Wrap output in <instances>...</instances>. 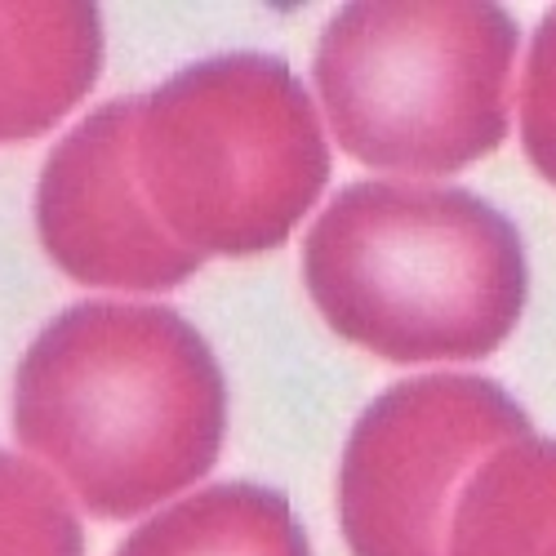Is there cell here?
I'll return each instance as SVG.
<instances>
[{
	"label": "cell",
	"instance_id": "52a82bcc",
	"mask_svg": "<svg viewBox=\"0 0 556 556\" xmlns=\"http://www.w3.org/2000/svg\"><path fill=\"white\" fill-rule=\"evenodd\" d=\"M103 72V18L85 0L0 5V143L54 129Z\"/></svg>",
	"mask_w": 556,
	"mask_h": 556
},
{
	"label": "cell",
	"instance_id": "30bf717a",
	"mask_svg": "<svg viewBox=\"0 0 556 556\" xmlns=\"http://www.w3.org/2000/svg\"><path fill=\"white\" fill-rule=\"evenodd\" d=\"M0 556H85L80 517L40 463L0 450Z\"/></svg>",
	"mask_w": 556,
	"mask_h": 556
},
{
	"label": "cell",
	"instance_id": "8992f818",
	"mask_svg": "<svg viewBox=\"0 0 556 556\" xmlns=\"http://www.w3.org/2000/svg\"><path fill=\"white\" fill-rule=\"evenodd\" d=\"M138 99L89 112L50 152L36 182L40 245L89 290L165 294L205 263L182 250L138 182Z\"/></svg>",
	"mask_w": 556,
	"mask_h": 556
},
{
	"label": "cell",
	"instance_id": "7a4b0ae2",
	"mask_svg": "<svg viewBox=\"0 0 556 556\" xmlns=\"http://www.w3.org/2000/svg\"><path fill=\"white\" fill-rule=\"evenodd\" d=\"M303 286L326 326L392 365L481 361L526 312L521 231L437 182H352L303 241Z\"/></svg>",
	"mask_w": 556,
	"mask_h": 556
},
{
	"label": "cell",
	"instance_id": "ba28073f",
	"mask_svg": "<svg viewBox=\"0 0 556 556\" xmlns=\"http://www.w3.org/2000/svg\"><path fill=\"white\" fill-rule=\"evenodd\" d=\"M445 556H556V441L521 437L463 485Z\"/></svg>",
	"mask_w": 556,
	"mask_h": 556
},
{
	"label": "cell",
	"instance_id": "5b68a950",
	"mask_svg": "<svg viewBox=\"0 0 556 556\" xmlns=\"http://www.w3.org/2000/svg\"><path fill=\"white\" fill-rule=\"evenodd\" d=\"M530 437L526 409L477 375L388 388L356 419L339 463V526L352 556H445L463 485Z\"/></svg>",
	"mask_w": 556,
	"mask_h": 556
},
{
	"label": "cell",
	"instance_id": "6da1fadb",
	"mask_svg": "<svg viewBox=\"0 0 556 556\" xmlns=\"http://www.w3.org/2000/svg\"><path fill=\"white\" fill-rule=\"evenodd\" d=\"M223 432V369L169 307L76 303L18 361L14 437L103 521L152 513L197 485Z\"/></svg>",
	"mask_w": 556,
	"mask_h": 556
},
{
	"label": "cell",
	"instance_id": "277c9868",
	"mask_svg": "<svg viewBox=\"0 0 556 556\" xmlns=\"http://www.w3.org/2000/svg\"><path fill=\"white\" fill-rule=\"evenodd\" d=\"M521 31L503 5L365 0L316 40L312 80L339 148L396 174H454L498 152Z\"/></svg>",
	"mask_w": 556,
	"mask_h": 556
},
{
	"label": "cell",
	"instance_id": "9c48e42d",
	"mask_svg": "<svg viewBox=\"0 0 556 556\" xmlns=\"http://www.w3.org/2000/svg\"><path fill=\"white\" fill-rule=\"evenodd\" d=\"M116 556H312V543L276 490L223 481L143 521Z\"/></svg>",
	"mask_w": 556,
	"mask_h": 556
},
{
	"label": "cell",
	"instance_id": "3957f363",
	"mask_svg": "<svg viewBox=\"0 0 556 556\" xmlns=\"http://www.w3.org/2000/svg\"><path fill=\"white\" fill-rule=\"evenodd\" d=\"M138 182L165 231L201 258L290 241L330 182L307 85L271 54H218L138 99Z\"/></svg>",
	"mask_w": 556,
	"mask_h": 556
}]
</instances>
